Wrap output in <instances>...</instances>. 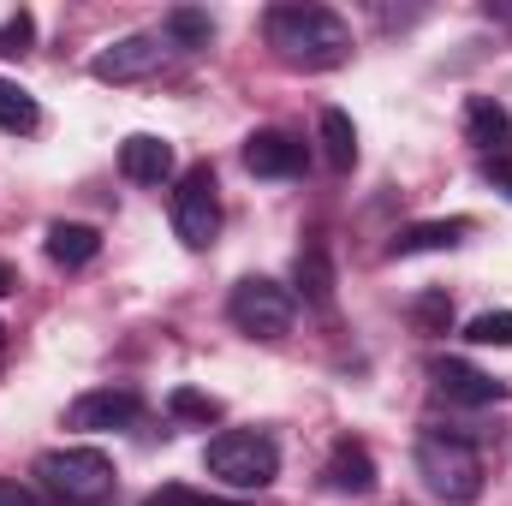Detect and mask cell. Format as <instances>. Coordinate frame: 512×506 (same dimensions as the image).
<instances>
[{"mask_svg": "<svg viewBox=\"0 0 512 506\" xmlns=\"http://www.w3.org/2000/svg\"><path fill=\"white\" fill-rule=\"evenodd\" d=\"M18 292V274H12V262H0V298H12Z\"/></svg>", "mask_w": 512, "mask_h": 506, "instance_id": "cell-27", "label": "cell"}, {"mask_svg": "<svg viewBox=\"0 0 512 506\" xmlns=\"http://www.w3.org/2000/svg\"><path fill=\"white\" fill-rule=\"evenodd\" d=\"M262 36L280 54V66H292V72H334L352 60V24L328 6H304V0L268 6Z\"/></svg>", "mask_w": 512, "mask_h": 506, "instance_id": "cell-1", "label": "cell"}, {"mask_svg": "<svg viewBox=\"0 0 512 506\" xmlns=\"http://www.w3.org/2000/svg\"><path fill=\"white\" fill-rule=\"evenodd\" d=\"M120 173L131 185H167L173 173V143L167 137H149V131H131L120 143Z\"/></svg>", "mask_w": 512, "mask_h": 506, "instance_id": "cell-11", "label": "cell"}, {"mask_svg": "<svg viewBox=\"0 0 512 506\" xmlns=\"http://www.w3.org/2000/svg\"><path fill=\"white\" fill-rule=\"evenodd\" d=\"M322 155H328L334 173H352V161H358V126H352V114L322 108Z\"/></svg>", "mask_w": 512, "mask_h": 506, "instance_id": "cell-16", "label": "cell"}, {"mask_svg": "<svg viewBox=\"0 0 512 506\" xmlns=\"http://www.w3.org/2000/svg\"><path fill=\"white\" fill-rule=\"evenodd\" d=\"M143 506H233V501H209V495H191V489H155Z\"/></svg>", "mask_w": 512, "mask_h": 506, "instance_id": "cell-24", "label": "cell"}, {"mask_svg": "<svg viewBox=\"0 0 512 506\" xmlns=\"http://www.w3.org/2000/svg\"><path fill=\"white\" fill-rule=\"evenodd\" d=\"M489 179H495V185L512 197V155H495V161H489Z\"/></svg>", "mask_w": 512, "mask_h": 506, "instance_id": "cell-26", "label": "cell"}, {"mask_svg": "<svg viewBox=\"0 0 512 506\" xmlns=\"http://www.w3.org/2000/svg\"><path fill=\"white\" fill-rule=\"evenodd\" d=\"M96 251H102V233L96 227H84V221H54L48 227V262L84 268V262H96Z\"/></svg>", "mask_w": 512, "mask_h": 506, "instance_id": "cell-14", "label": "cell"}, {"mask_svg": "<svg viewBox=\"0 0 512 506\" xmlns=\"http://www.w3.org/2000/svg\"><path fill=\"white\" fill-rule=\"evenodd\" d=\"M167 411L185 417V423H215V417H221V399L203 393V387H173V393H167Z\"/></svg>", "mask_w": 512, "mask_h": 506, "instance_id": "cell-20", "label": "cell"}, {"mask_svg": "<svg viewBox=\"0 0 512 506\" xmlns=\"http://www.w3.org/2000/svg\"><path fill=\"white\" fill-rule=\"evenodd\" d=\"M298 286H304V298L310 304H334V268H328V251L322 245H310V251H298Z\"/></svg>", "mask_w": 512, "mask_h": 506, "instance_id": "cell-18", "label": "cell"}, {"mask_svg": "<svg viewBox=\"0 0 512 506\" xmlns=\"http://www.w3.org/2000/svg\"><path fill=\"white\" fill-rule=\"evenodd\" d=\"M465 340H471V346H512V310H483V316H471Z\"/></svg>", "mask_w": 512, "mask_h": 506, "instance_id": "cell-23", "label": "cell"}, {"mask_svg": "<svg viewBox=\"0 0 512 506\" xmlns=\"http://www.w3.org/2000/svg\"><path fill=\"white\" fill-rule=\"evenodd\" d=\"M173 233L191 251H209L215 245V233H221V197H215V167L209 161L185 167V179L173 191Z\"/></svg>", "mask_w": 512, "mask_h": 506, "instance_id": "cell-6", "label": "cell"}, {"mask_svg": "<svg viewBox=\"0 0 512 506\" xmlns=\"http://www.w3.org/2000/svg\"><path fill=\"white\" fill-rule=\"evenodd\" d=\"M215 36V18L197 12V6H173L167 12V48H209Z\"/></svg>", "mask_w": 512, "mask_h": 506, "instance_id": "cell-19", "label": "cell"}, {"mask_svg": "<svg viewBox=\"0 0 512 506\" xmlns=\"http://www.w3.org/2000/svg\"><path fill=\"white\" fill-rule=\"evenodd\" d=\"M322 483L334 489V495H376V459H370V447L364 441H334L328 447V465H322Z\"/></svg>", "mask_w": 512, "mask_h": 506, "instance_id": "cell-10", "label": "cell"}, {"mask_svg": "<svg viewBox=\"0 0 512 506\" xmlns=\"http://www.w3.org/2000/svg\"><path fill=\"white\" fill-rule=\"evenodd\" d=\"M435 393L453 399V405H495V399H507L501 381L483 376V370H471V364H459V358H441V364H435Z\"/></svg>", "mask_w": 512, "mask_h": 506, "instance_id": "cell-12", "label": "cell"}, {"mask_svg": "<svg viewBox=\"0 0 512 506\" xmlns=\"http://www.w3.org/2000/svg\"><path fill=\"white\" fill-rule=\"evenodd\" d=\"M465 233H471V221L465 215H453V221H417V227H405L387 256H423V251H453V245H465Z\"/></svg>", "mask_w": 512, "mask_h": 506, "instance_id": "cell-13", "label": "cell"}, {"mask_svg": "<svg viewBox=\"0 0 512 506\" xmlns=\"http://www.w3.org/2000/svg\"><path fill=\"white\" fill-rule=\"evenodd\" d=\"M167 36H149V30H137V36H120V42H108L96 60H90V78L96 84H143V78H155L161 66H167Z\"/></svg>", "mask_w": 512, "mask_h": 506, "instance_id": "cell-7", "label": "cell"}, {"mask_svg": "<svg viewBox=\"0 0 512 506\" xmlns=\"http://www.w3.org/2000/svg\"><path fill=\"white\" fill-rule=\"evenodd\" d=\"M227 316H233V328L251 334V340H286V334H292V316H298V298H292L280 280L251 274V280L233 286Z\"/></svg>", "mask_w": 512, "mask_h": 506, "instance_id": "cell-5", "label": "cell"}, {"mask_svg": "<svg viewBox=\"0 0 512 506\" xmlns=\"http://www.w3.org/2000/svg\"><path fill=\"white\" fill-rule=\"evenodd\" d=\"M203 471H209L215 483L251 495V489H268V483L280 477V447H274V435H262V429H221V435L209 441V453H203Z\"/></svg>", "mask_w": 512, "mask_h": 506, "instance_id": "cell-3", "label": "cell"}, {"mask_svg": "<svg viewBox=\"0 0 512 506\" xmlns=\"http://www.w3.org/2000/svg\"><path fill=\"white\" fill-rule=\"evenodd\" d=\"M0 506H36V495H30L24 483H6V477H0Z\"/></svg>", "mask_w": 512, "mask_h": 506, "instance_id": "cell-25", "label": "cell"}, {"mask_svg": "<svg viewBox=\"0 0 512 506\" xmlns=\"http://www.w3.org/2000/svg\"><path fill=\"white\" fill-rule=\"evenodd\" d=\"M411 322H417L423 334H447V328H453V298H447V292H423V298L411 304Z\"/></svg>", "mask_w": 512, "mask_h": 506, "instance_id": "cell-21", "label": "cell"}, {"mask_svg": "<svg viewBox=\"0 0 512 506\" xmlns=\"http://www.w3.org/2000/svg\"><path fill=\"white\" fill-rule=\"evenodd\" d=\"M417 477L429 483V495H441L447 506H471L483 495V459L465 435H441L429 429L417 441Z\"/></svg>", "mask_w": 512, "mask_h": 506, "instance_id": "cell-2", "label": "cell"}, {"mask_svg": "<svg viewBox=\"0 0 512 506\" xmlns=\"http://www.w3.org/2000/svg\"><path fill=\"white\" fill-rule=\"evenodd\" d=\"M137 411H143L137 387H90L66 405V423L72 429H131Z\"/></svg>", "mask_w": 512, "mask_h": 506, "instance_id": "cell-8", "label": "cell"}, {"mask_svg": "<svg viewBox=\"0 0 512 506\" xmlns=\"http://www.w3.org/2000/svg\"><path fill=\"white\" fill-rule=\"evenodd\" d=\"M36 477L66 506H102L114 495V459L102 447H54L36 459Z\"/></svg>", "mask_w": 512, "mask_h": 506, "instance_id": "cell-4", "label": "cell"}, {"mask_svg": "<svg viewBox=\"0 0 512 506\" xmlns=\"http://www.w3.org/2000/svg\"><path fill=\"white\" fill-rule=\"evenodd\" d=\"M304 143L292 137V131H251L245 137V167H251L256 179H298L304 173Z\"/></svg>", "mask_w": 512, "mask_h": 506, "instance_id": "cell-9", "label": "cell"}, {"mask_svg": "<svg viewBox=\"0 0 512 506\" xmlns=\"http://www.w3.org/2000/svg\"><path fill=\"white\" fill-rule=\"evenodd\" d=\"M36 126H42V108H36V96H30V90H18L12 78H0V131H12V137H30Z\"/></svg>", "mask_w": 512, "mask_h": 506, "instance_id": "cell-17", "label": "cell"}, {"mask_svg": "<svg viewBox=\"0 0 512 506\" xmlns=\"http://www.w3.org/2000/svg\"><path fill=\"white\" fill-rule=\"evenodd\" d=\"M30 48H36V18L30 12H12L0 24V60H24Z\"/></svg>", "mask_w": 512, "mask_h": 506, "instance_id": "cell-22", "label": "cell"}, {"mask_svg": "<svg viewBox=\"0 0 512 506\" xmlns=\"http://www.w3.org/2000/svg\"><path fill=\"white\" fill-rule=\"evenodd\" d=\"M465 137H471L477 149H495V155H501V143L512 137L507 108H501L495 96H471V102H465Z\"/></svg>", "mask_w": 512, "mask_h": 506, "instance_id": "cell-15", "label": "cell"}]
</instances>
